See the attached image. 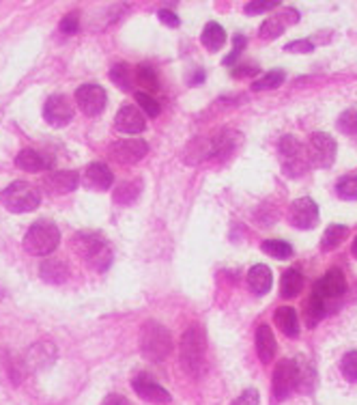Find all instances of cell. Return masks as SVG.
Segmentation results:
<instances>
[{
	"label": "cell",
	"instance_id": "8fae6325",
	"mask_svg": "<svg viewBox=\"0 0 357 405\" xmlns=\"http://www.w3.org/2000/svg\"><path fill=\"white\" fill-rule=\"evenodd\" d=\"M289 222L301 231H310L318 224V205L310 197H301L293 201L289 209Z\"/></svg>",
	"mask_w": 357,
	"mask_h": 405
},
{
	"label": "cell",
	"instance_id": "9a60e30c",
	"mask_svg": "<svg viewBox=\"0 0 357 405\" xmlns=\"http://www.w3.org/2000/svg\"><path fill=\"white\" fill-rule=\"evenodd\" d=\"M114 128L121 132V134H140L147 130V121H145V115H142L140 108L136 106H121V110L116 112V119H114Z\"/></svg>",
	"mask_w": 357,
	"mask_h": 405
},
{
	"label": "cell",
	"instance_id": "5bb4252c",
	"mask_svg": "<svg viewBox=\"0 0 357 405\" xmlns=\"http://www.w3.org/2000/svg\"><path fill=\"white\" fill-rule=\"evenodd\" d=\"M132 388H134V393H136L140 399H145V401H149V403L164 405V403H170V401H172L170 393L164 388V386H162V384H157V382H155L151 375H147V373H140L138 377H134Z\"/></svg>",
	"mask_w": 357,
	"mask_h": 405
},
{
	"label": "cell",
	"instance_id": "7c38bea8",
	"mask_svg": "<svg viewBox=\"0 0 357 405\" xmlns=\"http://www.w3.org/2000/svg\"><path fill=\"white\" fill-rule=\"evenodd\" d=\"M74 103L65 95H50L43 106V119L52 128H65L74 119Z\"/></svg>",
	"mask_w": 357,
	"mask_h": 405
},
{
	"label": "cell",
	"instance_id": "52a82bcc",
	"mask_svg": "<svg viewBox=\"0 0 357 405\" xmlns=\"http://www.w3.org/2000/svg\"><path fill=\"white\" fill-rule=\"evenodd\" d=\"M295 391H299V362L284 358L276 364L274 371V397L282 401L291 397Z\"/></svg>",
	"mask_w": 357,
	"mask_h": 405
},
{
	"label": "cell",
	"instance_id": "7a4b0ae2",
	"mask_svg": "<svg viewBox=\"0 0 357 405\" xmlns=\"http://www.w3.org/2000/svg\"><path fill=\"white\" fill-rule=\"evenodd\" d=\"M61 244V231L54 222L50 220H37L28 226L24 235V250L32 257H45L54 253Z\"/></svg>",
	"mask_w": 357,
	"mask_h": 405
},
{
	"label": "cell",
	"instance_id": "9c48e42d",
	"mask_svg": "<svg viewBox=\"0 0 357 405\" xmlns=\"http://www.w3.org/2000/svg\"><path fill=\"white\" fill-rule=\"evenodd\" d=\"M347 291V280L340 270H329L323 278L314 285V295L318 300H323V304L329 310V304L338 302Z\"/></svg>",
	"mask_w": 357,
	"mask_h": 405
},
{
	"label": "cell",
	"instance_id": "60d3db41",
	"mask_svg": "<svg viewBox=\"0 0 357 405\" xmlns=\"http://www.w3.org/2000/svg\"><path fill=\"white\" fill-rule=\"evenodd\" d=\"M258 403H261L258 391L256 388H247V391H243L230 405H258Z\"/></svg>",
	"mask_w": 357,
	"mask_h": 405
},
{
	"label": "cell",
	"instance_id": "b9f144b4",
	"mask_svg": "<svg viewBox=\"0 0 357 405\" xmlns=\"http://www.w3.org/2000/svg\"><path fill=\"white\" fill-rule=\"evenodd\" d=\"M287 52H293V55H308V52L314 50V43L310 39H299V41H291L287 48Z\"/></svg>",
	"mask_w": 357,
	"mask_h": 405
},
{
	"label": "cell",
	"instance_id": "d6986e66",
	"mask_svg": "<svg viewBox=\"0 0 357 405\" xmlns=\"http://www.w3.org/2000/svg\"><path fill=\"white\" fill-rule=\"evenodd\" d=\"M57 356H59V351L52 343H45V341L34 343L26 354V364L30 368H34V371H45V368L54 364Z\"/></svg>",
	"mask_w": 357,
	"mask_h": 405
},
{
	"label": "cell",
	"instance_id": "4316f807",
	"mask_svg": "<svg viewBox=\"0 0 357 405\" xmlns=\"http://www.w3.org/2000/svg\"><path fill=\"white\" fill-rule=\"evenodd\" d=\"M201 41L205 43V48L207 50H220L224 43H226V32H224V28L218 24V22H209L207 26H205V30H203V34H201Z\"/></svg>",
	"mask_w": 357,
	"mask_h": 405
},
{
	"label": "cell",
	"instance_id": "d590c367",
	"mask_svg": "<svg viewBox=\"0 0 357 405\" xmlns=\"http://www.w3.org/2000/svg\"><path fill=\"white\" fill-rule=\"evenodd\" d=\"M136 101L140 106V110H145L149 117H157L159 115V101L153 95H149L145 91H138L136 93Z\"/></svg>",
	"mask_w": 357,
	"mask_h": 405
},
{
	"label": "cell",
	"instance_id": "ba28073f",
	"mask_svg": "<svg viewBox=\"0 0 357 405\" xmlns=\"http://www.w3.org/2000/svg\"><path fill=\"white\" fill-rule=\"evenodd\" d=\"M338 145L336 140L325 134V132H316L310 136V147H308V157L310 164L316 168H329L336 160Z\"/></svg>",
	"mask_w": 357,
	"mask_h": 405
},
{
	"label": "cell",
	"instance_id": "cb8c5ba5",
	"mask_svg": "<svg viewBox=\"0 0 357 405\" xmlns=\"http://www.w3.org/2000/svg\"><path fill=\"white\" fill-rule=\"evenodd\" d=\"M274 322L276 326L282 330V334H287L291 339H297L299 337V317H297V310L291 308V306H280L274 315Z\"/></svg>",
	"mask_w": 357,
	"mask_h": 405
},
{
	"label": "cell",
	"instance_id": "74e56055",
	"mask_svg": "<svg viewBox=\"0 0 357 405\" xmlns=\"http://www.w3.org/2000/svg\"><path fill=\"white\" fill-rule=\"evenodd\" d=\"M338 130L345 134H357V110H345L338 119Z\"/></svg>",
	"mask_w": 357,
	"mask_h": 405
},
{
	"label": "cell",
	"instance_id": "bcb514c9",
	"mask_svg": "<svg viewBox=\"0 0 357 405\" xmlns=\"http://www.w3.org/2000/svg\"><path fill=\"white\" fill-rule=\"evenodd\" d=\"M101 405H132V403L125 399L123 395H108L101 401Z\"/></svg>",
	"mask_w": 357,
	"mask_h": 405
},
{
	"label": "cell",
	"instance_id": "4fadbf2b",
	"mask_svg": "<svg viewBox=\"0 0 357 405\" xmlns=\"http://www.w3.org/2000/svg\"><path fill=\"white\" fill-rule=\"evenodd\" d=\"M149 153V145L145 140L130 138V140H116L110 145V157L119 164H136Z\"/></svg>",
	"mask_w": 357,
	"mask_h": 405
},
{
	"label": "cell",
	"instance_id": "4dcf8cb0",
	"mask_svg": "<svg viewBox=\"0 0 357 405\" xmlns=\"http://www.w3.org/2000/svg\"><path fill=\"white\" fill-rule=\"evenodd\" d=\"M130 67L125 63H114L110 67V80L119 86L121 91H132L134 89V82L130 80Z\"/></svg>",
	"mask_w": 357,
	"mask_h": 405
},
{
	"label": "cell",
	"instance_id": "7bdbcfd3",
	"mask_svg": "<svg viewBox=\"0 0 357 405\" xmlns=\"http://www.w3.org/2000/svg\"><path fill=\"white\" fill-rule=\"evenodd\" d=\"M276 7H280L278 0H267V3H247L245 5V13L247 15H256V13H263L267 9H276Z\"/></svg>",
	"mask_w": 357,
	"mask_h": 405
},
{
	"label": "cell",
	"instance_id": "3957f363",
	"mask_svg": "<svg viewBox=\"0 0 357 405\" xmlns=\"http://www.w3.org/2000/svg\"><path fill=\"white\" fill-rule=\"evenodd\" d=\"M140 349H142V354H145V358L151 362L166 360V356L172 351V337H170L168 328L157 324L155 319L147 322L140 334Z\"/></svg>",
	"mask_w": 357,
	"mask_h": 405
},
{
	"label": "cell",
	"instance_id": "8992f818",
	"mask_svg": "<svg viewBox=\"0 0 357 405\" xmlns=\"http://www.w3.org/2000/svg\"><path fill=\"white\" fill-rule=\"evenodd\" d=\"M280 157H282V170L289 177H301L310 166L308 151L295 136H284L280 140Z\"/></svg>",
	"mask_w": 357,
	"mask_h": 405
},
{
	"label": "cell",
	"instance_id": "6da1fadb",
	"mask_svg": "<svg viewBox=\"0 0 357 405\" xmlns=\"http://www.w3.org/2000/svg\"><path fill=\"white\" fill-rule=\"evenodd\" d=\"M76 255L95 272H105L112 263V248L99 233H78L71 239Z\"/></svg>",
	"mask_w": 357,
	"mask_h": 405
},
{
	"label": "cell",
	"instance_id": "d6a6232c",
	"mask_svg": "<svg viewBox=\"0 0 357 405\" xmlns=\"http://www.w3.org/2000/svg\"><path fill=\"white\" fill-rule=\"evenodd\" d=\"M136 82L145 86V93H149V95L153 91H157V76H155L153 69L147 67V65H140L136 69Z\"/></svg>",
	"mask_w": 357,
	"mask_h": 405
},
{
	"label": "cell",
	"instance_id": "7402d4cb",
	"mask_svg": "<svg viewBox=\"0 0 357 405\" xmlns=\"http://www.w3.org/2000/svg\"><path fill=\"white\" fill-rule=\"evenodd\" d=\"M39 276L48 285H63L69 278V268L63 259H45L39 268Z\"/></svg>",
	"mask_w": 357,
	"mask_h": 405
},
{
	"label": "cell",
	"instance_id": "836d02e7",
	"mask_svg": "<svg viewBox=\"0 0 357 405\" xmlns=\"http://www.w3.org/2000/svg\"><path fill=\"white\" fill-rule=\"evenodd\" d=\"M327 313H329V310H327V306L323 304V300H318V297L312 293V297L308 300V326L314 328Z\"/></svg>",
	"mask_w": 357,
	"mask_h": 405
},
{
	"label": "cell",
	"instance_id": "e575fe53",
	"mask_svg": "<svg viewBox=\"0 0 357 405\" xmlns=\"http://www.w3.org/2000/svg\"><path fill=\"white\" fill-rule=\"evenodd\" d=\"M340 371L347 382L357 384V351H349L340 362Z\"/></svg>",
	"mask_w": 357,
	"mask_h": 405
},
{
	"label": "cell",
	"instance_id": "83f0119b",
	"mask_svg": "<svg viewBox=\"0 0 357 405\" xmlns=\"http://www.w3.org/2000/svg\"><path fill=\"white\" fill-rule=\"evenodd\" d=\"M349 235V228L345 224H329L320 239V248L323 250H334L343 244V239Z\"/></svg>",
	"mask_w": 357,
	"mask_h": 405
},
{
	"label": "cell",
	"instance_id": "ab89813d",
	"mask_svg": "<svg viewBox=\"0 0 357 405\" xmlns=\"http://www.w3.org/2000/svg\"><path fill=\"white\" fill-rule=\"evenodd\" d=\"M243 48H245V37H243V34H235V46H233V52H230V55L224 59V65H226V67H233V65L237 63V59L241 57Z\"/></svg>",
	"mask_w": 357,
	"mask_h": 405
},
{
	"label": "cell",
	"instance_id": "603a6c76",
	"mask_svg": "<svg viewBox=\"0 0 357 405\" xmlns=\"http://www.w3.org/2000/svg\"><path fill=\"white\" fill-rule=\"evenodd\" d=\"M278 345H276V337L269 326H258L256 330V354L261 358V362L269 364L276 356Z\"/></svg>",
	"mask_w": 357,
	"mask_h": 405
},
{
	"label": "cell",
	"instance_id": "277c9868",
	"mask_svg": "<svg viewBox=\"0 0 357 405\" xmlns=\"http://www.w3.org/2000/svg\"><path fill=\"white\" fill-rule=\"evenodd\" d=\"M0 203L13 214H28L41 205V192L28 181H13L0 192Z\"/></svg>",
	"mask_w": 357,
	"mask_h": 405
},
{
	"label": "cell",
	"instance_id": "7dc6e473",
	"mask_svg": "<svg viewBox=\"0 0 357 405\" xmlns=\"http://www.w3.org/2000/svg\"><path fill=\"white\" fill-rule=\"evenodd\" d=\"M353 255H355V259H357V237H355V241H353Z\"/></svg>",
	"mask_w": 357,
	"mask_h": 405
},
{
	"label": "cell",
	"instance_id": "484cf974",
	"mask_svg": "<svg viewBox=\"0 0 357 405\" xmlns=\"http://www.w3.org/2000/svg\"><path fill=\"white\" fill-rule=\"evenodd\" d=\"M233 138H239V134H235L233 130L220 132L216 138H213L211 149H209V157H222V160H224V157H228L230 153H233V149H235Z\"/></svg>",
	"mask_w": 357,
	"mask_h": 405
},
{
	"label": "cell",
	"instance_id": "1f68e13d",
	"mask_svg": "<svg viewBox=\"0 0 357 405\" xmlns=\"http://www.w3.org/2000/svg\"><path fill=\"white\" fill-rule=\"evenodd\" d=\"M284 72L282 69H274V72H267L263 78H258L254 84H252V91H272V89H278V86L284 82Z\"/></svg>",
	"mask_w": 357,
	"mask_h": 405
},
{
	"label": "cell",
	"instance_id": "f35d334b",
	"mask_svg": "<svg viewBox=\"0 0 357 405\" xmlns=\"http://www.w3.org/2000/svg\"><path fill=\"white\" fill-rule=\"evenodd\" d=\"M80 30V20L78 13H67L61 20V32L63 34H76Z\"/></svg>",
	"mask_w": 357,
	"mask_h": 405
},
{
	"label": "cell",
	"instance_id": "ac0fdd59",
	"mask_svg": "<svg viewBox=\"0 0 357 405\" xmlns=\"http://www.w3.org/2000/svg\"><path fill=\"white\" fill-rule=\"evenodd\" d=\"M112 184H114V175H112L108 164L93 162V164L86 166V170H84V186L88 190L105 192V190H110Z\"/></svg>",
	"mask_w": 357,
	"mask_h": 405
},
{
	"label": "cell",
	"instance_id": "44dd1931",
	"mask_svg": "<svg viewBox=\"0 0 357 405\" xmlns=\"http://www.w3.org/2000/svg\"><path fill=\"white\" fill-rule=\"evenodd\" d=\"M272 285H274L272 270L267 266H263V263H258V266H254L252 270L247 272V287H249V291H252L254 295L269 293Z\"/></svg>",
	"mask_w": 357,
	"mask_h": 405
},
{
	"label": "cell",
	"instance_id": "e0dca14e",
	"mask_svg": "<svg viewBox=\"0 0 357 405\" xmlns=\"http://www.w3.org/2000/svg\"><path fill=\"white\" fill-rule=\"evenodd\" d=\"M43 186L50 195H54V197L69 195V192H74L80 186V175L76 170H57V172L48 175Z\"/></svg>",
	"mask_w": 357,
	"mask_h": 405
},
{
	"label": "cell",
	"instance_id": "ee69618b",
	"mask_svg": "<svg viewBox=\"0 0 357 405\" xmlns=\"http://www.w3.org/2000/svg\"><path fill=\"white\" fill-rule=\"evenodd\" d=\"M157 17H159V20H162L166 26H170V28H176L178 24H181V20H178V15L172 13L170 9H159V11H157Z\"/></svg>",
	"mask_w": 357,
	"mask_h": 405
},
{
	"label": "cell",
	"instance_id": "f1b7e54d",
	"mask_svg": "<svg viewBox=\"0 0 357 405\" xmlns=\"http://www.w3.org/2000/svg\"><path fill=\"white\" fill-rule=\"evenodd\" d=\"M142 192V184L140 179H132V181H123L121 186H116L114 190V201L121 205H130L134 203Z\"/></svg>",
	"mask_w": 357,
	"mask_h": 405
},
{
	"label": "cell",
	"instance_id": "8d00e7d4",
	"mask_svg": "<svg viewBox=\"0 0 357 405\" xmlns=\"http://www.w3.org/2000/svg\"><path fill=\"white\" fill-rule=\"evenodd\" d=\"M336 192L343 199H357V175H351V177H343L336 186Z\"/></svg>",
	"mask_w": 357,
	"mask_h": 405
},
{
	"label": "cell",
	"instance_id": "f6af8a7d",
	"mask_svg": "<svg viewBox=\"0 0 357 405\" xmlns=\"http://www.w3.org/2000/svg\"><path fill=\"white\" fill-rule=\"evenodd\" d=\"M256 74H258V65H247V63H243V65H239V67L233 69V76H235V78L256 76Z\"/></svg>",
	"mask_w": 357,
	"mask_h": 405
},
{
	"label": "cell",
	"instance_id": "2e32d148",
	"mask_svg": "<svg viewBox=\"0 0 357 405\" xmlns=\"http://www.w3.org/2000/svg\"><path fill=\"white\" fill-rule=\"evenodd\" d=\"M297 22H299V11L297 9H293V7L282 9V13L272 15L269 20H265V24L261 26V32L258 34H261L263 39H276L289 26H293Z\"/></svg>",
	"mask_w": 357,
	"mask_h": 405
},
{
	"label": "cell",
	"instance_id": "d4e9b609",
	"mask_svg": "<svg viewBox=\"0 0 357 405\" xmlns=\"http://www.w3.org/2000/svg\"><path fill=\"white\" fill-rule=\"evenodd\" d=\"M303 289V276L297 268H289L282 274V283H280V295L291 300V297H297Z\"/></svg>",
	"mask_w": 357,
	"mask_h": 405
},
{
	"label": "cell",
	"instance_id": "ffe728a7",
	"mask_svg": "<svg viewBox=\"0 0 357 405\" xmlns=\"http://www.w3.org/2000/svg\"><path fill=\"white\" fill-rule=\"evenodd\" d=\"M15 166L26 172H43L52 166V162L43 153H39L37 149H24L17 153L15 157Z\"/></svg>",
	"mask_w": 357,
	"mask_h": 405
},
{
	"label": "cell",
	"instance_id": "f546056e",
	"mask_svg": "<svg viewBox=\"0 0 357 405\" xmlns=\"http://www.w3.org/2000/svg\"><path fill=\"white\" fill-rule=\"evenodd\" d=\"M263 250L274 257V259H291L293 257V246L289 241H282V239H267L263 241Z\"/></svg>",
	"mask_w": 357,
	"mask_h": 405
},
{
	"label": "cell",
	"instance_id": "5b68a950",
	"mask_svg": "<svg viewBox=\"0 0 357 405\" xmlns=\"http://www.w3.org/2000/svg\"><path fill=\"white\" fill-rule=\"evenodd\" d=\"M205 351H207V341L203 330L196 326L187 328L181 337V349H178V358H181V364L187 373L196 375L198 371H203Z\"/></svg>",
	"mask_w": 357,
	"mask_h": 405
},
{
	"label": "cell",
	"instance_id": "30bf717a",
	"mask_svg": "<svg viewBox=\"0 0 357 405\" xmlns=\"http://www.w3.org/2000/svg\"><path fill=\"white\" fill-rule=\"evenodd\" d=\"M76 103L86 117H95L105 108L108 95H105L99 84H82L76 91Z\"/></svg>",
	"mask_w": 357,
	"mask_h": 405
}]
</instances>
